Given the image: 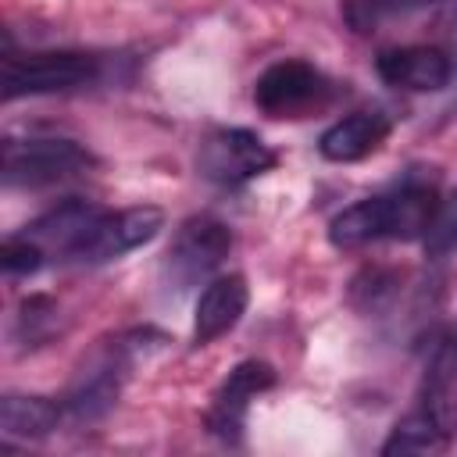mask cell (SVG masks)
<instances>
[{
	"label": "cell",
	"mask_w": 457,
	"mask_h": 457,
	"mask_svg": "<svg viewBox=\"0 0 457 457\" xmlns=\"http://www.w3.org/2000/svg\"><path fill=\"white\" fill-rule=\"evenodd\" d=\"M393 121L382 111H353L339 121H332L321 139H318V154L332 164H353L371 157L386 139H389Z\"/></svg>",
	"instance_id": "13"
},
{
	"label": "cell",
	"mask_w": 457,
	"mask_h": 457,
	"mask_svg": "<svg viewBox=\"0 0 457 457\" xmlns=\"http://www.w3.org/2000/svg\"><path fill=\"white\" fill-rule=\"evenodd\" d=\"M0 264H4L7 275H32V271H39V268L46 264V253H43V246L32 243L25 232H14V236H7L4 246H0Z\"/></svg>",
	"instance_id": "19"
},
{
	"label": "cell",
	"mask_w": 457,
	"mask_h": 457,
	"mask_svg": "<svg viewBox=\"0 0 457 457\" xmlns=\"http://www.w3.org/2000/svg\"><path fill=\"white\" fill-rule=\"evenodd\" d=\"M428 36H432V46L446 50L450 57L457 54V0H443L432 7L428 14Z\"/></svg>",
	"instance_id": "21"
},
{
	"label": "cell",
	"mask_w": 457,
	"mask_h": 457,
	"mask_svg": "<svg viewBox=\"0 0 457 457\" xmlns=\"http://www.w3.org/2000/svg\"><path fill=\"white\" fill-rule=\"evenodd\" d=\"M232 250V232L225 221L211 218V214H193L179 225L164 261H161V275L164 286L175 293H186L193 286H200L204 278L214 275V268H221V261Z\"/></svg>",
	"instance_id": "4"
},
{
	"label": "cell",
	"mask_w": 457,
	"mask_h": 457,
	"mask_svg": "<svg viewBox=\"0 0 457 457\" xmlns=\"http://www.w3.org/2000/svg\"><path fill=\"white\" fill-rule=\"evenodd\" d=\"M421 243H425V253L432 261H443V257H450L457 250V189L439 196L436 214H432V221L425 228Z\"/></svg>",
	"instance_id": "18"
},
{
	"label": "cell",
	"mask_w": 457,
	"mask_h": 457,
	"mask_svg": "<svg viewBox=\"0 0 457 457\" xmlns=\"http://www.w3.org/2000/svg\"><path fill=\"white\" fill-rule=\"evenodd\" d=\"M375 71L386 86L407 93H436L453 79V57L432 43L389 46L375 57Z\"/></svg>",
	"instance_id": "9"
},
{
	"label": "cell",
	"mask_w": 457,
	"mask_h": 457,
	"mask_svg": "<svg viewBox=\"0 0 457 457\" xmlns=\"http://www.w3.org/2000/svg\"><path fill=\"white\" fill-rule=\"evenodd\" d=\"M271 386H275V368L268 361H239L211 396V407L204 418L207 432L221 443H239L250 403Z\"/></svg>",
	"instance_id": "7"
},
{
	"label": "cell",
	"mask_w": 457,
	"mask_h": 457,
	"mask_svg": "<svg viewBox=\"0 0 457 457\" xmlns=\"http://www.w3.org/2000/svg\"><path fill=\"white\" fill-rule=\"evenodd\" d=\"M104 211L107 207H100L93 200L71 196V200L50 207L46 214H39L36 221H29L21 232L32 243H39L46 257H68V261H75L79 246L86 243V236L93 232V225L104 218Z\"/></svg>",
	"instance_id": "10"
},
{
	"label": "cell",
	"mask_w": 457,
	"mask_h": 457,
	"mask_svg": "<svg viewBox=\"0 0 457 457\" xmlns=\"http://www.w3.org/2000/svg\"><path fill=\"white\" fill-rule=\"evenodd\" d=\"M421 414L443 432L450 443L457 436V336H439L425 378H421Z\"/></svg>",
	"instance_id": "12"
},
{
	"label": "cell",
	"mask_w": 457,
	"mask_h": 457,
	"mask_svg": "<svg viewBox=\"0 0 457 457\" xmlns=\"http://www.w3.org/2000/svg\"><path fill=\"white\" fill-rule=\"evenodd\" d=\"M57 328V303L50 296H29L18 314V332L25 343H39Z\"/></svg>",
	"instance_id": "20"
},
{
	"label": "cell",
	"mask_w": 457,
	"mask_h": 457,
	"mask_svg": "<svg viewBox=\"0 0 457 457\" xmlns=\"http://www.w3.org/2000/svg\"><path fill=\"white\" fill-rule=\"evenodd\" d=\"M443 0H343V21L350 32L357 36H371L378 32L386 21L407 18L421 7H436Z\"/></svg>",
	"instance_id": "16"
},
{
	"label": "cell",
	"mask_w": 457,
	"mask_h": 457,
	"mask_svg": "<svg viewBox=\"0 0 457 457\" xmlns=\"http://www.w3.org/2000/svg\"><path fill=\"white\" fill-rule=\"evenodd\" d=\"M168 339L154 328H139V332H129V336H118L114 343H104L96 346L75 371L61 407L71 421L79 425H89V421H100L114 403H118V393H121V382L125 375L132 371V364L150 350V346H164Z\"/></svg>",
	"instance_id": "1"
},
{
	"label": "cell",
	"mask_w": 457,
	"mask_h": 457,
	"mask_svg": "<svg viewBox=\"0 0 457 457\" xmlns=\"http://www.w3.org/2000/svg\"><path fill=\"white\" fill-rule=\"evenodd\" d=\"M246 303H250V286L239 271L211 278L196 296L193 346H207V343L221 339L225 332H232L239 325V318L246 314Z\"/></svg>",
	"instance_id": "11"
},
{
	"label": "cell",
	"mask_w": 457,
	"mask_h": 457,
	"mask_svg": "<svg viewBox=\"0 0 457 457\" xmlns=\"http://www.w3.org/2000/svg\"><path fill=\"white\" fill-rule=\"evenodd\" d=\"M393 236V207L386 193L364 196L350 207H343L332 221H328V243L336 250H357L368 246L375 239H389Z\"/></svg>",
	"instance_id": "14"
},
{
	"label": "cell",
	"mask_w": 457,
	"mask_h": 457,
	"mask_svg": "<svg viewBox=\"0 0 457 457\" xmlns=\"http://www.w3.org/2000/svg\"><path fill=\"white\" fill-rule=\"evenodd\" d=\"M64 418V407L50 396L7 393L0 400V432L4 439H43Z\"/></svg>",
	"instance_id": "15"
},
{
	"label": "cell",
	"mask_w": 457,
	"mask_h": 457,
	"mask_svg": "<svg viewBox=\"0 0 457 457\" xmlns=\"http://www.w3.org/2000/svg\"><path fill=\"white\" fill-rule=\"evenodd\" d=\"M164 228V211L154 204H136L125 211H104V218L93 225L86 243L79 246L75 261L79 264H107L118 261L143 243H150Z\"/></svg>",
	"instance_id": "8"
},
{
	"label": "cell",
	"mask_w": 457,
	"mask_h": 457,
	"mask_svg": "<svg viewBox=\"0 0 457 457\" xmlns=\"http://www.w3.org/2000/svg\"><path fill=\"white\" fill-rule=\"evenodd\" d=\"M93 168V154L68 136H29L4 139V186L43 189Z\"/></svg>",
	"instance_id": "2"
},
{
	"label": "cell",
	"mask_w": 457,
	"mask_h": 457,
	"mask_svg": "<svg viewBox=\"0 0 457 457\" xmlns=\"http://www.w3.org/2000/svg\"><path fill=\"white\" fill-rule=\"evenodd\" d=\"M278 154L250 129H211L196 146V171L218 186H243L271 171Z\"/></svg>",
	"instance_id": "6"
},
{
	"label": "cell",
	"mask_w": 457,
	"mask_h": 457,
	"mask_svg": "<svg viewBox=\"0 0 457 457\" xmlns=\"http://www.w3.org/2000/svg\"><path fill=\"white\" fill-rule=\"evenodd\" d=\"M332 96V82L300 57H286L268 64L253 82V104L268 118H307L325 107Z\"/></svg>",
	"instance_id": "5"
},
{
	"label": "cell",
	"mask_w": 457,
	"mask_h": 457,
	"mask_svg": "<svg viewBox=\"0 0 457 457\" xmlns=\"http://www.w3.org/2000/svg\"><path fill=\"white\" fill-rule=\"evenodd\" d=\"M443 446H446L443 432L418 411V414L403 418V421L389 432V439L382 443V453H386V457H393V453H428V450H443Z\"/></svg>",
	"instance_id": "17"
},
{
	"label": "cell",
	"mask_w": 457,
	"mask_h": 457,
	"mask_svg": "<svg viewBox=\"0 0 457 457\" xmlns=\"http://www.w3.org/2000/svg\"><path fill=\"white\" fill-rule=\"evenodd\" d=\"M100 79V57L82 50H36L4 57V100L82 89Z\"/></svg>",
	"instance_id": "3"
}]
</instances>
